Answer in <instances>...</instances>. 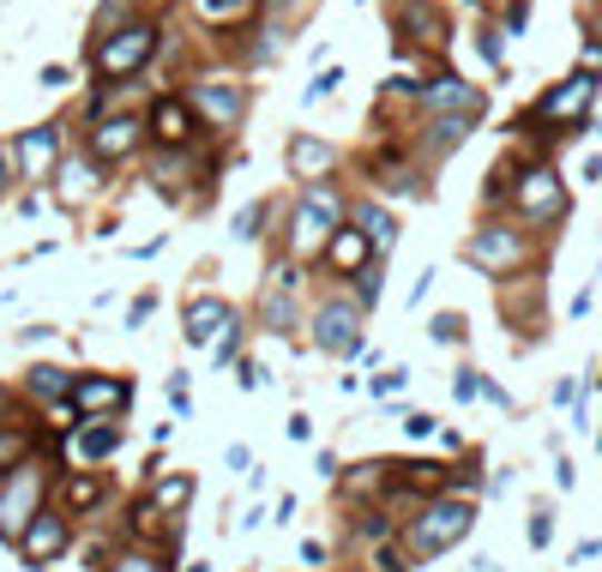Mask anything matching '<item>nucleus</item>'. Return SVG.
I'll use <instances>...</instances> for the list:
<instances>
[{"mask_svg":"<svg viewBox=\"0 0 602 572\" xmlns=\"http://www.w3.org/2000/svg\"><path fill=\"white\" fill-rule=\"evenodd\" d=\"M337 79H344V72H337V67H326V72H319V79L314 85H307V102H319V97H332V85Z\"/></svg>","mask_w":602,"mask_h":572,"instance_id":"obj_35","label":"nucleus"},{"mask_svg":"<svg viewBox=\"0 0 602 572\" xmlns=\"http://www.w3.org/2000/svg\"><path fill=\"white\" fill-rule=\"evenodd\" d=\"M337 572H368V566H337Z\"/></svg>","mask_w":602,"mask_h":572,"instance_id":"obj_44","label":"nucleus"},{"mask_svg":"<svg viewBox=\"0 0 602 572\" xmlns=\"http://www.w3.org/2000/svg\"><path fill=\"white\" fill-rule=\"evenodd\" d=\"M464 134H470V121H458V115H434V121H428V145H434V151L464 145Z\"/></svg>","mask_w":602,"mask_h":572,"instance_id":"obj_26","label":"nucleus"},{"mask_svg":"<svg viewBox=\"0 0 602 572\" xmlns=\"http://www.w3.org/2000/svg\"><path fill=\"white\" fill-rule=\"evenodd\" d=\"M458 326H464L458 314H440V319H434V337H446V344H452V337H458Z\"/></svg>","mask_w":602,"mask_h":572,"instance_id":"obj_38","label":"nucleus"},{"mask_svg":"<svg viewBox=\"0 0 602 572\" xmlns=\"http://www.w3.org/2000/svg\"><path fill=\"white\" fill-rule=\"evenodd\" d=\"M42 512H49V471L37 458L19 464L12 476H0V542L19 549V536L31 531Z\"/></svg>","mask_w":602,"mask_h":572,"instance_id":"obj_2","label":"nucleus"},{"mask_svg":"<svg viewBox=\"0 0 602 572\" xmlns=\"http://www.w3.org/2000/svg\"><path fill=\"white\" fill-rule=\"evenodd\" d=\"M277 7H296V0H277Z\"/></svg>","mask_w":602,"mask_h":572,"instance_id":"obj_46","label":"nucleus"},{"mask_svg":"<svg viewBox=\"0 0 602 572\" xmlns=\"http://www.w3.org/2000/svg\"><path fill=\"white\" fill-rule=\"evenodd\" d=\"M356 229H362V236H368V247H374V254H386V247L392 241H398V224H392V211H386V205H356Z\"/></svg>","mask_w":602,"mask_h":572,"instance_id":"obj_22","label":"nucleus"},{"mask_svg":"<svg viewBox=\"0 0 602 572\" xmlns=\"http://www.w3.org/2000/svg\"><path fill=\"white\" fill-rule=\"evenodd\" d=\"M464 259L476 272H488V277H506V272H519L524 259H531V241H524V229H512V224H488V229H476V236L464 241Z\"/></svg>","mask_w":602,"mask_h":572,"instance_id":"obj_3","label":"nucleus"},{"mask_svg":"<svg viewBox=\"0 0 602 572\" xmlns=\"http://www.w3.org/2000/svg\"><path fill=\"white\" fill-rule=\"evenodd\" d=\"M470 531H476V501L470 494H434L409 519H398V549L409 554V566H428Z\"/></svg>","mask_w":602,"mask_h":572,"instance_id":"obj_1","label":"nucleus"},{"mask_svg":"<svg viewBox=\"0 0 602 572\" xmlns=\"http://www.w3.org/2000/svg\"><path fill=\"white\" fill-rule=\"evenodd\" d=\"M127 398H134L127 379H79V386H72V410H85L91 422H115V410Z\"/></svg>","mask_w":602,"mask_h":572,"instance_id":"obj_11","label":"nucleus"},{"mask_svg":"<svg viewBox=\"0 0 602 572\" xmlns=\"http://www.w3.org/2000/svg\"><path fill=\"white\" fill-rule=\"evenodd\" d=\"M596 554H602V542L591 536V542H579V549H572V561H579V566H584V561H596Z\"/></svg>","mask_w":602,"mask_h":572,"instance_id":"obj_42","label":"nucleus"},{"mask_svg":"<svg viewBox=\"0 0 602 572\" xmlns=\"http://www.w3.org/2000/svg\"><path fill=\"white\" fill-rule=\"evenodd\" d=\"M0 422H12V404H7V386H0Z\"/></svg>","mask_w":602,"mask_h":572,"instance_id":"obj_43","label":"nucleus"},{"mask_svg":"<svg viewBox=\"0 0 602 572\" xmlns=\"http://www.w3.org/2000/svg\"><path fill=\"white\" fill-rule=\"evenodd\" d=\"M398 24H404V31H422V42H440V37H446L440 12L422 7V0H404V7H398Z\"/></svg>","mask_w":602,"mask_h":572,"instance_id":"obj_25","label":"nucleus"},{"mask_svg":"<svg viewBox=\"0 0 602 572\" xmlns=\"http://www.w3.org/2000/svg\"><path fill=\"white\" fill-rule=\"evenodd\" d=\"M55 151H61V127H31V134H19V145H12L24 181H49Z\"/></svg>","mask_w":602,"mask_h":572,"instance_id":"obj_10","label":"nucleus"},{"mask_svg":"<svg viewBox=\"0 0 602 572\" xmlns=\"http://www.w3.org/2000/svg\"><path fill=\"white\" fill-rule=\"evenodd\" d=\"M134 139H139V121H102L97 134H91V151H97V164H109V157H127L134 151Z\"/></svg>","mask_w":602,"mask_h":572,"instance_id":"obj_20","label":"nucleus"},{"mask_svg":"<svg viewBox=\"0 0 602 572\" xmlns=\"http://www.w3.org/2000/svg\"><path fill=\"white\" fill-rule=\"evenodd\" d=\"M151 49H157V31H151V24H127V31H115V37L97 42V72H102V79L139 72L145 61H151Z\"/></svg>","mask_w":602,"mask_h":572,"instance_id":"obj_6","label":"nucleus"},{"mask_svg":"<svg viewBox=\"0 0 602 572\" xmlns=\"http://www.w3.org/2000/svg\"><path fill=\"white\" fill-rule=\"evenodd\" d=\"M452 398H458V404H470V398H482V374H458V379H452Z\"/></svg>","mask_w":602,"mask_h":572,"instance_id":"obj_34","label":"nucleus"},{"mask_svg":"<svg viewBox=\"0 0 602 572\" xmlns=\"http://www.w3.org/2000/svg\"><path fill=\"white\" fill-rule=\"evenodd\" d=\"M512 205H519L524 224H561V217H566V181H561L549 164H536V169L519 175V187H512Z\"/></svg>","mask_w":602,"mask_h":572,"instance_id":"obj_4","label":"nucleus"},{"mask_svg":"<svg viewBox=\"0 0 602 572\" xmlns=\"http://www.w3.org/2000/svg\"><path fill=\"white\" fill-rule=\"evenodd\" d=\"M289 319H296V302L272 289V296H266V326H272V332H289Z\"/></svg>","mask_w":602,"mask_h":572,"instance_id":"obj_30","label":"nucleus"},{"mask_svg":"<svg viewBox=\"0 0 602 572\" xmlns=\"http://www.w3.org/2000/svg\"><path fill=\"white\" fill-rule=\"evenodd\" d=\"M549 542H554V512L536 506L531 512V549H549Z\"/></svg>","mask_w":602,"mask_h":572,"instance_id":"obj_32","label":"nucleus"},{"mask_svg":"<svg viewBox=\"0 0 602 572\" xmlns=\"http://www.w3.org/2000/svg\"><path fill=\"white\" fill-rule=\"evenodd\" d=\"M67 549H72V512H42V519L31 524V531L19 536V561L31 566V572L55 566Z\"/></svg>","mask_w":602,"mask_h":572,"instance_id":"obj_7","label":"nucleus"},{"mask_svg":"<svg viewBox=\"0 0 602 572\" xmlns=\"http://www.w3.org/2000/svg\"><path fill=\"white\" fill-rule=\"evenodd\" d=\"M187 337H194V344H211V332L217 326H229V302H217V296H199V302H187Z\"/></svg>","mask_w":602,"mask_h":572,"instance_id":"obj_17","label":"nucleus"},{"mask_svg":"<svg viewBox=\"0 0 602 572\" xmlns=\"http://www.w3.org/2000/svg\"><path fill=\"white\" fill-rule=\"evenodd\" d=\"M404 379H409L404 368H392V374H379V379H374V392H398V386H404Z\"/></svg>","mask_w":602,"mask_h":572,"instance_id":"obj_40","label":"nucleus"},{"mask_svg":"<svg viewBox=\"0 0 602 572\" xmlns=\"http://www.w3.org/2000/svg\"><path fill=\"white\" fill-rule=\"evenodd\" d=\"M259 217H266V205H247V211L235 217V241H254L259 236Z\"/></svg>","mask_w":602,"mask_h":572,"instance_id":"obj_33","label":"nucleus"},{"mask_svg":"<svg viewBox=\"0 0 602 572\" xmlns=\"http://www.w3.org/2000/svg\"><path fill=\"white\" fill-rule=\"evenodd\" d=\"M194 7H199L205 24H229V19H247V7H254V0H194Z\"/></svg>","mask_w":602,"mask_h":572,"instance_id":"obj_29","label":"nucleus"},{"mask_svg":"<svg viewBox=\"0 0 602 572\" xmlns=\"http://www.w3.org/2000/svg\"><path fill=\"white\" fill-rule=\"evenodd\" d=\"M31 458H37V434L24 428L19 416L0 422V476H12L19 464H31Z\"/></svg>","mask_w":602,"mask_h":572,"instance_id":"obj_16","label":"nucleus"},{"mask_svg":"<svg viewBox=\"0 0 602 572\" xmlns=\"http://www.w3.org/2000/svg\"><path fill=\"white\" fill-rule=\"evenodd\" d=\"M12 175H19V157H12V145H0V187H7Z\"/></svg>","mask_w":602,"mask_h":572,"instance_id":"obj_39","label":"nucleus"},{"mask_svg":"<svg viewBox=\"0 0 602 572\" xmlns=\"http://www.w3.org/2000/svg\"><path fill=\"white\" fill-rule=\"evenodd\" d=\"M102 501V476H91V471H85V476H67V506L72 512H91Z\"/></svg>","mask_w":602,"mask_h":572,"instance_id":"obj_27","label":"nucleus"},{"mask_svg":"<svg viewBox=\"0 0 602 572\" xmlns=\"http://www.w3.org/2000/svg\"><path fill=\"white\" fill-rule=\"evenodd\" d=\"M314 344L326 356H349L362 344V302H326L314 314Z\"/></svg>","mask_w":602,"mask_h":572,"instance_id":"obj_9","label":"nucleus"},{"mask_svg":"<svg viewBox=\"0 0 602 572\" xmlns=\"http://www.w3.org/2000/svg\"><path fill=\"white\" fill-rule=\"evenodd\" d=\"M194 102L205 115H211V127H235L241 121V85H224V79H205V85H194Z\"/></svg>","mask_w":602,"mask_h":572,"instance_id":"obj_14","label":"nucleus"},{"mask_svg":"<svg viewBox=\"0 0 602 572\" xmlns=\"http://www.w3.org/2000/svg\"><path fill=\"white\" fill-rule=\"evenodd\" d=\"M326 259L337 272L362 277V272H368V236H362V229H337V236L326 241Z\"/></svg>","mask_w":602,"mask_h":572,"instance_id":"obj_18","label":"nucleus"},{"mask_svg":"<svg viewBox=\"0 0 602 572\" xmlns=\"http://www.w3.org/2000/svg\"><path fill=\"white\" fill-rule=\"evenodd\" d=\"M151 127H157V139H164V145H187V139H194V115H187L175 97H164L151 109Z\"/></svg>","mask_w":602,"mask_h":572,"instance_id":"obj_23","label":"nucleus"},{"mask_svg":"<svg viewBox=\"0 0 602 572\" xmlns=\"http://www.w3.org/2000/svg\"><path fill=\"white\" fill-rule=\"evenodd\" d=\"M187 572H205V561H194V566H187Z\"/></svg>","mask_w":602,"mask_h":572,"instance_id":"obj_45","label":"nucleus"},{"mask_svg":"<svg viewBox=\"0 0 602 572\" xmlns=\"http://www.w3.org/2000/svg\"><path fill=\"white\" fill-rule=\"evenodd\" d=\"M97 181H102L97 157H67V164H61V187H55V199H61V205H85V199L97 194Z\"/></svg>","mask_w":602,"mask_h":572,"instance_id":"obj_15","label":"nucleus"},{"mask_svg":"<svg viewBox=\"0 0 602 572\" xmlns=\"http://www.w3.org/2000/svg\"><path fill=\"white\" fill-rule=\"evenodd\" d=\"M72 386H79V379H72L67 368H37V374H31V392H37V398H49V404L67 398Z\"/></svg>","mask_w":602,"mask_h":572,"instance_id":"obj_28","label":"nucleus"},{"mask_svg":"<svg viewBox=\"0 0 602 572\" xmlns=\"http://www.w3.org/2000/svg\"><path fill=\"white\" fill-rule=\"evenodd\" d=\"M374 566H379V572H409V554L398 549V536H392V542H379V549H374Z\"/></svg>","mask_w":602,"mask_h":572,"instance_id":"obj_31","label":"nucleus"},{"mask_svg":"<svg viewBox=\"0 0 602 572\" xmlns=\"http://www.w3.org/2000/svg\"><path fill=\"white\" fill-rule=\"evenodd\" d=\"M102 572H175V566H169L164 549H121V554H109Z\"/></svg>","mask_w":602,"mask_h":572,"instance_id":"obj_24","label":"nucleus"},{"mask_svg":"<svg viewBox=\"0 0 602 572\" xmlns=\"http://www.w3.org/2000/svg\"><path fill=\"white\" fill-rule=\"evenodd\" d=\"M428 109L434 115H458V121H476V115L488 109V97H482L476 85H464V79H434L428 85Z\"/></svg>","mask_w":602,"mask_h":572,"instance_id":"obj_13","label":"nucleus"},{"mask_svg":"<svg viewBox=\"0 0 602 572\" xmlns=\"http://www.w3.org/2000/svg\"><path fill=\"white\" fill-rule=\"evenodd\" d=\"M434 428H440V422L428 416V410H416V416H404V434H416V440H428Z\"/></svg>","mask_w":602,"mask_h":572,"instance_id":"obj_36","label":"nucleus"},{"mask_svg":"<svg viewBox=\"0 0 602 572\" xmlns=\"http://www.w3.org/2000/svg\"><path fill=\"white\" fill-rule=\"evenodd\" d=\"M235 349H241V326H235V319H229V332H224V344H217V362H229V356H235Z\"/></svg>","mask_w":602,"mask_h":572,"instance_id":"obj_37","label":"nucleus"},{"mask_svg":"<svg viewBox=\"0 0 602 572\" xmlns=\"http://www.w3.org/2000/svg\"><path fill=\"white\" fill-rule=\"evenodd\" d=\"M289 169H296L302 181L326 175V169H332V145H319L314 134H296V139H289Z\"/></svg>","mask_w":602,"mask_h":572,"instance_id":"obj_21","label":"nucleus"},{"mask_svg":"<svg viewBox=\"0 0 602 572\" xmlns=\"http://www.w3.org/2000/svg\"><path fill=\"white\" fill-rule=\"evenodd\" d=\"M591 102H596V72H572V79H561L554 85V91H542L536 97V109L524 115V121H549V127H572V121H584V115H591Z\"/></svg>","mask_w":602,"mask_h":572,"instance_id":"obj_5","label":"nucleus"},{"mask_svg":"<svg viewBox=\"0 0 602 572\" xmlns=\"http://www.w3.org/2000/svg\"><path fill=\"white\" fill-rule=\"evenodd\" d=\"M302 561H307V566H319V561H326V542L307 536V542H302Z\"/></svg>","mask_w":602,"mask_h":572,"instance_id":"obj_41","label":"nucleus"},{"mask_svg":"<svg viewBox=\"0 0 602 572\" xmlns=\"http://www.w3.org/2000/svg\"><path fill=\"white\" fill-rule=\"evenodd\" d=\"M326 236H337V194H326V187H307L302 194V211H296V236H289V247L307 259L326 247Z\"/></svg>","mask_w":602,"mask_h":572,"instance_id":"obj_8","label":"nucleus"},{"mask_svg":"<svg viewBox=\"0 0 602 572\" xmlns=\"http://www.w3.org/2000/svg\"><path fill=\"white\" fill-rule=\"evenodd\" d=\"M115 446H121V428H115V422H91V428L67 434V464L72 471H91V464H102Z\"/></svg>","mask_w":602,"mask_h":572,"instance_id":"obj_12","label":"nucleus"},{"mask_svg":"<svg viewBox=\"0 0 602 572\" xmlns=\"http://www.w3.org/2000/svg\"><path fill=\"white\" fill-rule=\"evenodd\" d=\"M145 501H151L157 512H164V519H181L187 506H194V476H164V482H151V494H145Z\"/></svg>","mask_w":602,"mask_h":572,"instance_id":"obj_19","label":"nucleus"}]
</instances>
